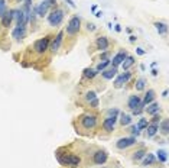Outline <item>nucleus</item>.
<instances>
[{
	"label": "nucleus",
	"instance_id": "1",
	"mask_svg": "<svg viewBox=\"0 0 169 168\" xmlns=\"http://www.w3.org/2000/svg\"><path fill=\"white\" fill-rule=\"evenodd\" d=\"M33 9L36 12V16L43 18V16H46L51 9H56V0H42L38 6H33Z\"/></svg>",
	"mask_w": 169,
	"mask_h": 168
},
{
	"label": "nucleus",
	"instance_id": "2",
	"mask_svg": "<svg viewBox=\"0 0 169 168\" xmlns=\"http://www.w3.org/2000/svg\"><path fill=\"white\" fill-rule=\"evenodd\" d=\"M81 29V16L80 14H74L71 16L68 23H66V28H65V32L68 36H75V35L80 32Z\"/></svg>",
	"mask_w": 169,
	"mask_h": 168
},
{
	"label": "nucleus",
	"instance_id": "3",
	"mask_svg": "<svg viewBox=\"0 0 169 168\" xmlns=\"http://www.w3.org/2000/svg\"><path fill=\"white\" fill-rule=\"evenodd\" d=\"M56 158L59 161L61 165L66 167V165H70V167H78L81 162V158L80 157H77L74 154H59V152H56Z\"/></svg>",
	"mask_w": 169,
	"mask_h": 168
},
{
	"label": "nucleus",
	"instance_id": "4",
	"mask_svg": "<svg viewBox=\"0 0 169 168\" xmlns=\"http://www.w3.org/2000/svg\"><path fill=\"white\" fill-rule=\"evenodd\" d=\"M51 39L52 36H43V38L38 39L33 42V51L38 54V55H43V54L46 52L48 49H49V43H51Z\"/></svg>",
	"mask_w": 169,
	"mask_h": 168
},
{
	"label": "nucleus",
	"instance_id": "5",
	"mask_svg": "<svg viewBox=\"0 0 169 168\" xmlns=\"http://www.w3.org/2000/svg\"><path fill=\"white\" fill-rule=\"evenodd\" d=\"M64 16H65V13H64V10L62 9H54L51 10V13L48 14V23L51 25L52 28H56V26H59V25L62 23V20H64Z\"/></svg>",
	"mask_w": 169,
	"mask_h": 168
},
{
	"label": "nucleus",
	"instance_id": "6",
	"mask_svg": "<svg viewBox=\"0 0 169 168\" xmlns=\"http://www.w3.org/2000/svg\"><path fill=\"white\" fill-rule=\"evenodd\" d=\"M80 122H81V126H82L85 130H91L97 126V116L93 115V113H87V115L81 116Z\"/></svg>",
	"mask_w": 169,
	"mask_h": 168
},
{
	"label": "nucleus",
	"instance_id": "7",
	"mask_svg": "<svg viewBox=\"0 0 169 168\" xmlns=\"http://www.w3.org/2000/svg\"><path fill=\"white\" fill-rule=\"evenodd\" d=\"M116 123H117V117L116 116H107L106 119L103 120V130H106L107 133H111L114 128H116Z\"/></svg>",
	"mask_w": 169,
	"mask_h": 168
},
{
	"label": "nucleus",
	"instance_id": "8",
	"mask_svg": "<svg viewBox=\"0 0 169 168\" xmlns=\"http://www.w3.org/2000/svg\"><path fill=\"white\" fill-rule=\"evenodd\" d=\"M62 39H64V31H59L58 34H56V36L54 39H51V43H49V49H51L52 54H55L58 49H59V47H61L62 43Z\"/></svg>",
	"mask_w": 169,
	"mask_h": 168
},
{
	"label": "nucleus",
	"instance_id": "9",
	"mask_svg": "<svg viewBox=\"0 0 169 168\" xmlns=\"http://www.w3.org/2000/svg\"><path fill=\"white\" fill-rule=\"evenodd\" d=\"M108 155L106 151H103V149H99V151H95L93 154V162L95 164V165H103L106 161H107Z\"/></svg>",
	"mask_w": 169,
	"mask_h": 168
},
{
	"label": "nucleus",
	"instance_id": "10",
	"mask_svg": "<svg viewBox=\"0 0 169 168\" xmlns=\"http://www.w3.org/2000/svg\"><path fill=\"white\" fill-rule=\"evenodd\" d=\"M135 144H136V138H135V136H130V138H120V139L116 142V146H117V149H126Z\"/></svg>",
	"mask_w": 169,
	"mask_h": 168
},
{
	"label": "nucleus",
	"instance_id": "11",
	"mask_svg": "<svg viewBox=\"0 0 169 168\" xmlns=\"http://www.w3.org/2000/svg\"><path fill=\"white\" fill-rule=\"evenodd\" d=\"M26 36V26H20V25H16L12 31V38H14L16 41H22V39Z\"/></svg>",
	"mask_w": 169,
	"mask_h": 168
},
{
	"label": "nucleus",
	"instance_id": "12",
	"mask_svg": "<svg viewBox=\"0 0 169 168\" xmlns=\"http://www.w3.org/2000/svg\"><path fill=\"white\" fill-rule=\"evenodd\" d=\"M13 14H14V9L6 10V13L0 18V22H2V25H3V28H9V26H12V22H13Z\"/></svg>",
	"mask_w": 169,
	"mask_h": 168
},
{
	"label": "nucleus",
	"instance_id": "13",
	"mask_svg": "<svg viewBox=\"0 0 169 168\" xmlns=\"http://www.w3.org/2000/svg\"><path fill=\"white\" fill-rule=\"evenodd\" d=\"M95 47H97V49L99 51H107L108 49V47H110V42H108V39H107V36H97V39H95Z\"/></svg>",
	"mask_w": 169,
	"mask_h": 168
},
{
	"label": "nucleus",
	"instance_id": "14",
	"mask_svg": "<svg viewBox=\"0 0 169 168\" xmlns=\"http://www.w3.org/2000/svg\"><path fill=\"white\" fill-rule=\"evenodd\" d=\"M127 57V52L124 51V49H122V51H119L114 57H113V59H111V64H113V67H116V68H119L120 65H122V63L124 61V58Z\"/></svg>",
	"mask_w": 169,
	"mask_h": 168
},
{
	"label": "nucleus",
	"instance_id": "15",
	"mask_svg": "<svg viewBox=\"0 0 169 168\" xmlns=\"http://www.w3.org/2000/svg\"><path fill=\"white\" fill-rule=\"evenodd\" d=\"M101 76H103L104 80H113V78L117 76V68L111 65L110 68H106L104 71H101Z\"/></svg>",
	"mask_w": 169,
	"mask_h": 168
},
{
	"label": "nucleus",
	"instance_id": "16",
	"mask_svg": "<svg viewBox=\"0 0 169 168\" xmlns=\"http://www.w3.org/2000/svg\"><path fill=\"white\" fill-rule=\"evenodd\" d=\"M140 103H142V99L139 96H136V94H131V96L129 97V100H127V106H129L130 110H135Z\"/></svg>",
	"mask_w": 169,
	"mask_h": 168
},
{
	"label": "nucleus",
	"instance_id": "17",
	"mask_svg": "<svg viewBox=\"0 0 169 168\" xmlns=\"http://www.w3.org/2000/svg\"><path fill=\"white\" fill-rule=\"evenodd\" d=\"M145 112L147 113V115H150V116L156 115V113H159V112H160L159 103H156V101H152V103H149V104H147V107L145 109Z\"/></svg>",
	"mask_w": 169,
	"mask_h": 168
},
{
	"label": "nucleus",
	"instance_id": "18",
	"mask_svg": "<svg viewBox=\"0 0 169 168\" xmlns=\"http://www.w3.org/2000/svg\"><path fill=\"white\" fill-rule=\"evenodd\" d=\"M158 132H160L163 136H168V133H169V122H168V119H162L159 122V125H158Z\"/></svg>",
	"mask_w": 169,
	"mask_h": 168
},
{
	"label": "nucleus",
	"instance_id": "19",
	"mask_svg": "<svg viewBox=\"0 0 169 168\" xmlns=\"http://www.w3.org/2000/svg\"><path fill=\"white\" fill-rule=\"evenodd\" d=\"M152 101H155V90H147V93L145 94V97H143V100H142V103H143V106H147L149 103H152Z\"/></svg>",
	"mask_w": 169,
	"mask_h": 168
},
{
	"label": "nucleus",
	"instance_id": "20",
	"mask_svg": "<svg viewBox=\"0 0 169 168\" xmlns=\"http://www.w3.org/2000/svg\"><path fill=\"white\" fill-rule=\"evenodd\" d=\"M158 133V125L156 123H149L146 126V136L147 138H153Z\"/></svg>",
	"mask_w": 169,
	"mask_h": 168
},
{
	"label": "nucleus",
	"instance_id": "21",
	"mask_svg": "<svg viewBox=\"0 0 169 168\" xmlns=\"http://www.w3.org/2000/svg\"><path fill=\"white\" fill-rule=\"evenodd\" d=\"M133 64H135V57H131V55H127V57L124 58V61L122 63V68L124 70V71H129V68H130Z\"/></svg>",
	"mask_w": 169,
	"mask_h": 168
},
{
	"label": "nucleus",
	"instance_id": "22",
	"mask_svg": "<svg viewBox=\"0 0 169 168\" xmlns=\"http://www.w3.org/2000/svg\"><path fill=\"white\" fill-rule=\"evenodd\" d=\"M120 115V125L122 126H129L131 125V116L127 115V113H119Z\"/></svg>",
	"mask_w": 169,
	"mask_h": 168
},
{
	"label": "nucleus",
	"instance_id": "23",
	"mask_svg": "<svg viewBox=\"0 0 169 168\" xmlns=\"http://www.w3.org/2000/svg\"><path fill=\"white\" fill-rule=\"evenodd\" d=\"M155 28L159 35H163L168 32V25L163 23V22H155Z\"/></svg>",
	"mask_w": 169,
	"mask_h": 168
},
{
	"label": "nucleus",
	"instance_id": "24",
	"mask_svg": "<svg viewBox=\"0 0 169 168\" xmlns=\"http://www.w3.org/2000/svg\"><path fill=\"white\" fill-rule=\"evenodd\" d=\"M97 74H99V72L95 71V68H84V71H82V76H84L85 78H90V80H93Z\"/></svg>",
	"mask_w": 169,
	"mask_h": 168
},
{
	"label": "nucleus",
	"instance_id": "25",
	"mask_svg": "<svg viewBox=\"0 0 169 168\" xmlns=\"http://www.w3.org/2000/svg\"><path fill=\"white\" fill-rule=\"evenodd\" d=\"M155 155L153 154H146L145 157H143V162H142V165L143 167H147V165H152V164L155 162Z\"/></svg>",
	"mask_w": 169,
	"mask_h": 168
},
{
	"label": "nucleus",
	"instance_id": "26",
	"mask_svg": "<svg viewBox=\"0 0 169 168\" xmlns=\"http://www.w3.org/2000/svg\"><path fill=\"white\" fill-rule=\"evenodd\" d=\"M110 64H111V59H103V61H100L99 65L95 67V71H97V72L104 71V70H106V68H107Z\"/></svg>",
	"mask_w": 169,
	"mask_h": 168
},
{
	"label": "nucleus",
	"instance_id": "27",
	"mask_svg": "<svg viewBox=\"0 0 169 168\" xmlns=\"http://www.w3.org/2000/svg\"><path fill=\"white\" fill-rule=\"evenodd\" d=\"M156 154H158L156 157L159 159V162H166V161H168V155H166V151H165V149H159Z\"/></svg>",
	"mask_w": 169,
	"mask_h": 168
},
{
	"label": "nucleus",
	"instance_id": "28",
	"mask_svg": "<svg viewBox=\"0 0 169 168\" xmlns=\"http://www.w3.org/2000/svg\"><path fill=\"white\" fill-rule=\"evenodd\" d=\"M135 87H136L137 91H143L146 87V81L145 78H139V80H136V83H135Z\"/></svg>",
	"mask_w": 169,
	"mask_h": 168
},
{
	"label": "nucleus",
	"instance_id": "29",
	"mask_svg": "<svg viewBox=\"0 0 169 168\" xmlns=\"http://www.w3.org/2000/svg\"><path fill=\"white\" fill-rule=\"evenodd\" d=\"M145 155H146V152L143 149H137L136 152H133V159H135V161H139V159H142Z\"/></svg>",
	"mask_w": 169,
	"mask_h": 168
},
{
	"label": "nucleus",
	"instance_id": "30",
	"mask_svg": "<svg viewBox=\"0 0 169 168\" xmlns=\"http://www.w3.org/2000/svg\"><path fill=\"white\" fill-rule=\"evenodd\" d=\"M129 132H130L131 136H135V138H137V136L140 135V129L137 128V125H130V129H129Z\"/></svg>",
	"mask_w": 169,
	"mask_h": 168
},
{
	"label": "nucleus",
	"instance_id": "31",
	"mask_svg": "<svg viewBox=\"0 0 169 168\" xmlns=\"http://www.w3.org/2000/svg\"><path fill=\"white\" fill-rule=\"evenodd\" d=\"M147 125H149V120L145 119V117H140V119H139V123H137V128L140 130H143V129H146Z\"/></svg>",
	"mask_w": 169,
	"mask_h": 168
},
{
	"label": "nucleus",
	"instance_id": "32",
	"mask_svg": "<svg viewBox=\"0 0 169 168\" xmlns=\"http://www.w3.org/2000/svg\"><path fill=\"white\" fill-rule=\"evenodd\" d=\"M123 86H124V81H123V78H122V74H120V76H116V80H114V87H116V88H122Z\"/></svg>",
	"mask_w": 169,
	"mask_h": 168
},
{
	"label": "nucleus",
	"instance_id": "33",
	"mask_svg": "<svg viewBox=\"0 0 169 168\" xmlns=\"http://www.w3.org/2000/svg\"><path fill=\"white\" fill-rule=\"evenodd\" d=\"M94 99H97V94H95V91H93V90H90V91H87L85 93V100L88 101H91V100H94Z\"/></svg>",
	"mask_w": 169,
	"mask_h": 168
},
{
	"label": "nucleus",
	"instance_id": "34",
	"mask_svg": "<svg viewBox=\"0 0 169 168\" xmlns=\"http://www.w3.org/2000/svg\"><path fill=\"white\" fill-rule=\"evenodd\" d=\"M7 10V6H6V0H0V18L6 13Z\"/></svg>",
	"mask_w": 169,
	"mask_h": 168
},
{
	"label": "nucleus",
	"instance_id": "35",
	"mask_svg": "<svg viewBox=\"0 0 169 168\" xmlns=\"http://www.w3.org/2000/svg\"><path fill=\"white\" fill-rule=\"evenodd\" d=\"M160 120H162V117H160V116L158 115V113H156V115L152 116V119H150L149 123H156V125H159V122H160Z\"/></svg>",
	"mask_w": 169,
	"mask_h": 168
},
{
	"label": "nucleus",
	"instance_id": "36",
	"mask_svg": "<svg viewBox=\"0 0 169 168\" xmlns=\"http://www.w3.org/2000/svg\"><path fill=\"white\" fill-rule=\"evenodd\" d=\"M122 78H123V81H124V84H126L129 80L131 78V72L130 71H126V72H123L122 74Z\"/></svg>",
	"mask_w": 169,
	"mask_h": 168
},
{
	"label": "nucleus",
	"instance_id": "37",
	"mask_svg": "<svg viewBox=\"0 0 169 168\" xmlns=\"http://www.w3.org/2000/svg\"><path fill=\"white\" fill-rule=\"evenodd\" d=\"M119 113H120V112H119V109H116V107H113V109H108V110H107L108 116H116V117H117Z\"/></svg>",
	"mask_w": 169,
	"mask_h": 168
},
{
	"label": "nucleus",
	"instance_id": "38",
	"mask_svg": "<svg viewBox=\"0 0 169 168\" xmlns=\"http://www.w3.org/2000/svg\"><path fill=\"white\" fill-rule=\"evenodd\" d=\"M99 99H94V100H91L90 101V107H93V109H97L99 107Z\"/></svg>",
	"mask_w": 169,
	"mask_h": 168
},
{
	"label": "nucleus",
	"instance_id": "39",
	"mask_svg": "<svg viewBox=\"0 0 169 168\" xmlns=\"http://www.w3.org/2000/svg\"><path fill=\"white\" fill-rule=\"evenodd\" d=\"M95 29H97V26H95V23H87V31H88V32H94V31H95Z\"/></svg>",
	"mask_w": 169,
	"mask_h": 168
},
{
	"label": "nucleus",
	"instance_id": "40",
	"mask_svg": "<svg viewBox=\"0 0 169 168\" xmlns=\"http://www.w3.org/2000/svg\"><path fill=\"white\" fill-rule=\"evenodd\" d=\"M100 59H110V58H108V52H107V51H103V52L100 54Z\"/></svg>",
	"mask_w": 169,
	"mask_h": 168
},
{
	"label": "nucleus",
	"instance_id": "41",
	"mask_svg": "<svg viewBox=\"0 0 169 168\" xmlns=\"http://www.w3.org/2000/svg\"><path fill=\"white\" fill-rule=\"evenodd\" d=\"M136 54H137V55H145L146 51L143 48H136Z\"/></svg>",
	"mask_w": 169,
	"mask_h": 168
},
{
	"label": "nucleus",
	"instance_id": "42",
	"mask_svg": "<svg viewBox=\"0 0 169 168\" xmlns=\"http://www.w3.org/2000/svg\"><path fill=\"white\" fill-rule=\"evenodd\" d=\"M136 36H135V35H130V36H129V41H130V42L131 43H133V42H136Z\"/></svg>",
	"mask_w": 169,
	"mask_h": 168
},
{
	"label": "nucleus",
	"instance_id": "43",
	"mask_svg": "<svg viewBox=\"0 0 169 168\" xmlns=\"http://www.w3.org/2000/svg\"><path fill=\"white\" fill-rule=\"evenodd\" d=\"M65 3H68V5H70L71 7H75V3L72 2V0H65Z\"/></svg>",
	"mask_w": 169,
	"mask_h": 168
},
{
	"label": "nucleus",
	"instance_id": "44",
	"mask_svg": "<svg viewBox=\"0 0 169 168\" xmlns=\"http://www.w3.org/2000/svg\"><path fill=\"white\" fill-rule=\"evenodd\" d=\"M158 74H159V71L153 68V70H152V76H153V77H158Z\"/></svg>",
	"mask_w": 169,
	"mask_h": 168
},
{
	"label": "nucleus",
	"instance_id": "45",
	"mask_svg": "<svg viewBox=\"0 0 169 168\" xmlns=\"http://www.w3.org/2000/svg\"><path fill=\"white\" fill-rule=\"evenodd\" d=\"M114 29H116V32H122V26H120V25H116Z\"/></svg>",
	"mask_w": 169,
	"mask_h": 168
},
{
	"label": "nucleus",
	"instance_id": "46",
	"mask_svg": "<svg viewBox=\"0 0 169 168\" xmlns=\"http://www.w3.org/2000/svg\"><path fill=\"white\" fill-rule=\"evenodd\" d=\"M95 16H97V18H101V16H103V12H95Z\"/></svg>",
	"mask_w": 169,
	"mask_h": 168
},
{
	"label": "nucleus",
	"instance_id": "47",
	"mask_svg": "<svg viewBox=\"0 0 169 168\" xmlns=\"http://www.w3.org/2000/svg\"><path fill=\"white\" fill-rule=\"evenodd\" d=\"M162 97H168V90H165L163 93H162Z\"/></svg>",
	"mask_w": 169,
	"mask_h": 168
},
{
	"label": "nucleus",
	"instance_id": "48",
	"mask_svg": "<svg viewBox=\"0 0 169 168\" xmlns=\"http://www.w3.org/2000/svg\"><path fill=\"white\" fill-rule=\"evenodd\" d=\"M95 10H97V6H95V5L91 6V12H95Z\"/></svg>",
	"mask_w": 169,
	"mask_h": 168
},
{
	"label": "nucleus",
	"instance_id": "49",
	"mask_svg": "<svg viewBox=\"0 0 169 168\" xmlns=\"http://www.w3.org/2000/svg\"><path fill=\"white\" fill-rule=\"evenodd\" d=\"M16 2H18V3H23V0H16Z\"/></svg>",
	"mask_w": 169,
	"mask_h": 168
}]
</instances>
